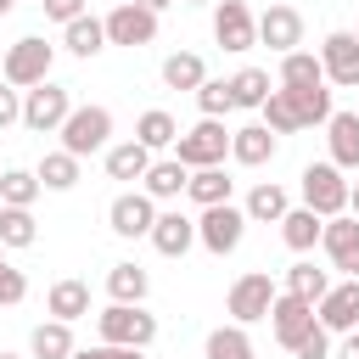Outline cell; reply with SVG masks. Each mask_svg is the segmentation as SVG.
I'll list each match as a JSON object with an SVG mask.
<instances>
[{
  "mask_svg": "<svg viewBox=\"0 0 359 359\" xmlns=\"http://www.w3.org/2000/svg\"><path fill=\"white\" fill-rule=\"evenodd\" d=\"M146 292H151V275L140 264H112L107 269V297L112 303H146Z\"/></svg>",
  "mask_w": 359,
  "mask_h": 359,
  "instance_id": "29",
  "label": "cell"
},
{
  "mask_svg": "<svg viewBox=\"0 0 359 359\" xmlns=\"http://www.w3.org/2000/svg\"><path fill=\"white\" fill-rule=\"evenodd\" d=\"M146 168H151V151H146L140 140L107 146V174H112V180H146Z\"/></svg>",
  "mask_w": 359,
  "mask_h": 359,
  "instance_id": "32",
  "label": "cell"
},
{
  "mask_svg": "<svg viewBox=\"0 0 359 359\" xmlns=\"http://www.w3.org/2000/svg\"><path fill=\"white\" fill-rule=\"evenodd\" d=\"M286 353H292V359H331V331H320V320H314Z\"/></svg>",
  "mask_w": 359,
  "mask_h": 359,
  "instance_id": "41",
  "label": "cell"
},
{
  "mask_svg": "<svg viewBox=\"0 0 359 359\" xmlns=\"http://www.w3.org/2000/svg\"><path fill=\"white\" fill-rule=\"evenodd\" d=\"M348 213L359 219V185H348Z\"/></svg>",
  "mask_w": 359,
  "mask_h": 359,
  "instance_id": "48",
  "label": "cell"
},
{
  "mask_svg": "<svg viewBox=\"0 0 359 359\" xmlns=\"http://www.w3.org/2000/svg\"><path fill=\"white\" fill-rule=\"evenodd\" d=\"M56 135H62V151H73V157L84 163L90 151H107V146H112V112H107V107H73Z\"/></svg>",
  "mask_w": 359,
  "mask_h": 359,
  "instance_id": "4",
  "label": "cell"
},
{
  "mask_svg": "<svg viewBox=\"0 0 359 359\" xmlns=\"http://www.w3.org/2000/svg\"><path fill=\"white\" fill-rule=\"evenodd\" d=\"M11 6H17V0H0V17H6V11H11Z\"/></svg>",
  "mask_w": 359,
  "mask_h": 359,
  "instance_id": "49",
  "label": "cell"
},
{
  "mask_svg": "<svg viewBox=\"0 0 359 359\" xmlns=\"http://www.w3.org/2000/svg\"><path fill=\"white\" fill-rule=\"evenodd\" d=\"M275 90H280V84H275ZM286 101L297 107L303 129H309V123H325V118H331V90H325V84H314V90H286Z\"/></svg>",
  "mask_w": 359,
  "mask_h": 359,
  "instance_id": "39",
  "label": "cell"
},
{
  "mask_svg": "<svg viewBox=\"0 0 359 359\" xmlns=\"http://www.w3.org/2000/svg\"><path fill=\"white\" fill-rule=\"evenodd\" d=\"M269 90H275V84H269L264 67H241V73H230V101H236V107H252V112H258Z\"/></svg>",
  "mask_w": 359,
  "mask_h": 359,
  "instance_id": "36",
  "label": "cell"
},
{
  "mask_svg": "<svg viewBox=\"0 0 359 359\" xmlns=\"http://www.w3.org/2000/svg\"><path fill=\"white\" fill-rule=\"evenodd\" d=\"M50 62H56V45H45L39 34H22V39L6 50L0 79H6L11 90H34V84H45V79H50Z\"/></svg>",
  "mask_w": 359,
  "mask_h": 359,
  "instance_id": "3",
  "label": "cell"
},
{
  "mask_svg": "<svg viewBox=\"0 0 359 359\" xmlns=\"http://www.w3.org/2000/svg\"><path fill=\"white\" fill-rule=\"evenodd\" d=\"M258 112H264V129H269L275 140H280V135H297V129H303V118H297V107L286 101V90H269Z\"/></svg>",
  "mask_w": 359,
  "mask_h": 359,
  "instance_id": "37",
  "label": "cell"
},
{
  "mask_svg": "<svg viewBox=\"0 0 359 359\" xmlns=\"http://www.w3.org/2000/svg\"><path fill=\"white\" fill-rule=\"evenodd\" d=\"M107 224H112L118 241H140V236H151V224H157V202H151L146 191H118L112 208H107Z\"/></svg>",
  "mask_w": 359,
  "mask_h": 359,
  "instance_id": "10",
  "label": "cell"
},
{
  "mask_svg": "<svg viewBox=\"0 0 359 359\" xmlns=\"http://www.w3.org/2000/svg\"><path fill=\"white\" fill-rule=\"evenodd\" d=\"M196 107H202V118H224L236 101H230V79H202L196 84Z\"/></svg>",
  "mask_w": 359,
  "mask_h": 359,
  "instance_id": "40",
  "label": "cell"
},
{
  "mask_svg": "<svg viewBox=\"0 0 359 359\" xmlns=\"http://www.w3.org/2000/svg\"><path fill=\"white\" fill-rule=\"evenodd\" d=\"M275 151H280V140H275L264 123H241V129H230V157H236L241 168H264Z\"/></svg>",
  "mask_w": 359,
  "mask_h": 359,
  "instance_id": "18",
  "label": "cell"
},
{
  "mask_svg": "<svg viewBox=\"0 0 359 359\" xmlns=\"http://www.w3.org/2000/svg\"><path fill=\"white\" fill-rule=\"evenodd\" d=\"M11 123H22V90H11V84L0 79V135H6Z\"/></svg>",
  "mask_w": 359,
  "mask_h": 359,
  "instance_id": "43",
  "label": "cell"
},
{
  "mask_svg": "<svg viewBox=\"0 0 359 359\" xmlns=\"http://www.w3.org/2000/svg\"><path fill=\"white\" fill-rule=\"evenodd\" d=\"M34 180H39V191H73V185H79V157L56 146V151H45V157H39Z\"/></svg>",
  "mask_w": 359,
  "mask_h": 359,
  "instance_id": "28",
  "label": "cell"
},
{
  "mask_svg": "<svg viewBox=\"0 0 359 359\" xmlns=\"http://www.w3.org/2000/svg\"><path fill=\"white\" fill-rule=\"evenodd\" d=\"M230 191H236V180L224 168H191V180H185V196L196 208H219V202H230Z\"/></svg>",
  "mask_w": 359,
  "mask_h": 359,
  "instance_id": "26",
  "label": "cell"
},
{
  "mask_svg": "<svg viewBox=\"0 0 359 359\" xmlns=\"http://www.w3.org/2000/svg\"><path fill=\"white\" fill-rule=\"evenodd\" d=\"M269 303H275V280H269L264 269H247V275L230 286L224 314H230V325H252V320H269Z\"/></svg>",
  "mask_w": 359,
  "mask_h": 359,
  "instance_id": "8",
  "label": "cell"
},
{
  "mask_svg": "<svg viewBox=\"0 0 359 359\" xmlns=\"http://www.w3.org/2000/svg\"><path fill=\"white\" fill-rule=\"evenodd\" d=\"M258 45H269L275 56L303 50V11H297V6H286V0H275V6L258 17Z\"/></svg>",
  "mask_w": 359,
  "mask_h": 359,
  "instance_id": "14",
  "label": "cell"
},
{
  "mask_svg": "<svg viewBox=\"0 0 359 359\" xmlns=\"http://www.w3.org/2000/svg\"><path fill=\"white\" fill-rule=\"evenodd\" d=\"M303 208H314L320 219L348 213V180H342L337 163H309L303 168Z\"/></svg>",
  "mask_w": 359,
  "mask_h": 359,
  "instance_id": "6",
  "label": "cell"
},
{
  "mask_svg": "<svg viewBox=\"0 0 359 359\" xmlns=\"http://www.w3.org/2000/svg\"><path fill=\"white\" fill-rule=\"evenodd\" d=\"M331 359H359V331H348V337H342V348H337Z\"/></svg>",
  "mask_w": 359,
  "mask_h": 359,
  "instance_id": "46",
  "label": "cell"
},
{
  "mask_svg": "<svg viewBox=\"0 0 359 359\" xmlns=\"http://www.w3.org/2000/svg\"><path fill=\"white\" fill-rule=\"evenodd\" d=\"M309 325H314V303H303V297H292V292H275V303H269V331H275V342L292 348Z\"/></svg>",
  "mask_w": 359,
  "mask_h": 359,
  "instance_id": "17",
  "label": "cell"
},
{
  "mask_svg": "<svg viewBox=\"0 0 359 359\" xmlns=\"http://www.w3.org/2000/svg\"><path fill=\"white\" fill-rule=\"evenodd\" d=\"M202 359H258V353H252V337H247V325H219V331H208V348H202Z\"/></svg>",
  "mask_w": 359,
  "mask_h": 359,
  "instance_id": "35",
  "label": "cell"
},
{
  "mask_svg": "<svg viewBox=\"0 0 359 359\" xmlns=\"http://www.w3.org/2000/svg\"><path fill=\"white\" fill-rule=\"evenodd\" d=\"M135 140L157 157V151H168V146L180 140V123H174L163 107H151V112H140V118H135Z\"/></svg>",
  "mask_w": 359,
  "mask_h": 359,
  "instance_id": "27",
  "label": "cell"
},
{
  "mask_svg": "<svg viewBox=\"0 0 359 359\" xmlns=\"http://www.w3.org/2000/svg\"><path fill=\"white\" fill-rule=\"evenodd\" d=\"M62 45H67L79 62L101 56V50H107V28H101V17H90V11H84V17H73V22L62 28Z\"/></svg>",
  "mask_w": 359,
  "mask_h": 359,
  "instance_id": "25",
  "label": "cell"
},
{
  "mask_svg": "<svg viewBox=\"0 0 359 359\" xmlns=\"http://www.w3.org/2000/svg\"><path fill=\"white\" fill-rule=\"evenodd\" d=\"M67 112H73V95H67V84L45 79V84L22 90V129H34V135H56V129L67 123Z\"/></svg>",
  "mask_w": 359,
  "mask_h": 359,
  "instance_id": "5",
  "label": "cell"
},
{
  "mask_svg": "<svg viewBox=\"0 0 359 359\" xmlns=\"http://www.w3.org/2000/svg\"><path fill=\"white\" fill-rule=\"evenodd\" d=\"M286 208H292V196H286V185H275V180H258V185L247 191V202H241L247 224H280Z\"/></svg>",
  "mask_w": 359,
  "mask_h": 359,
  "instance_id": "20",
  "label": "cell"
},
{
  "mask_svg": "<svg viewBox=\"0 0 359 359\" xmlns=\"http://www.w3.org/2000/svg\"><path fill=\"white\" fill-rule=\"evenodd\" d=\"M314 320H320V331H331V337H348V331H359V280H342V286H331V292L314 303Z\"/></svg>",
  "mask_w": 359,
  "mask_h": 359,
  "instance_id": "15",
  "label": "cell"
},
{
  "mask_svg": "<svg viewBox=\"0 0 359 359\" xmlns=\"http://www.w3.org/2000/svg\"><path fill=\"white\" fill-rule=\"evenodd\" d=\"M286 292H292V297H303V303H320V297L331 292V275H325V269H314V258H297V264L286 269Z\"/></svg>",
  "mask_w": 359,
  "mask_h": 359,
  "instance_id": "34",
  "label": "cell"
},
{
  "mask_svg": "<svg viewBox=\"0 0 359 359\" xmlns=\"http://www.w3.org/2000/svg\"><path fill=\"white\" fill-rule=\"evenodd\" d=\"M241 236H247V213H241L236 202H219V208H202V213H196V241H202L213 258L236 252Z\"/></svg>",
  "mask_w": 359,
  "mask_h": 359,
  "instance_id": "7",
  "label": "cell"
},
{
  "mask_svg": "<svg viewBox=\"0 0 359 359\" xmlns=\"http://www.w3.org/2000/svg\"><path fill=\"white\" fill-rule=\"evenodd\" d=\"M73 359H146L140 348H107V342H95V348H73Z\"/></svg>",
  "mask_w": 359,
  "mask_h": 359,
  "instance_id": "45",
  "label": "cell"
},
{
  "mask_svg": "<svg viewBox=\"0 0 359 359\" xmlns=\"http://www.w3.org/2000/svg\"><path fill=\"white\" fill-rule=\"evenodd\" d=\"M213 39L236 56L258 45V17L247 11V0H213Z\"/></svg>",
  "mask_w": 359,
  "mask_h": 359,
  "instance_id": "12",
  "label": "cell"
},
{
  "mask_svg": "<svg viewBox=\"0 0 359 359\" xmlns=\"http://www.w3.org/2000/svg\"><path fill=\"white\" fill-rule=\"evenodd\" d=\"M39 241V224H34V208H0V247L6 252H22Z\"/></svg>",
  "mask_w": 359,
  "mask_h": 359,
  "instance_id": "33",
  "label": "cell"
},
{
  "mask_svg": "<svg viewBox=\"0 0 359 359\" xmlns=\"http://www.w3.org/2000/svg\"><path fill=\"white\" fill-rule=\"evenodd\" d=\"M0 258H6V247H0Z\"/></svg>",
  "mask_w": 359,
  "mask_h": 359,
  "instance_id": "53",
  "label": "cell"
},
{
  "mask_svg": "<svg viewBox=\"0 0 359 359\" xmlns=\"http://www.w3.org/2000/svg\"><path fill=\"white\" fill-rule=\"evenodd\" d=\"M320 247H325L331 269H342L348 280H359V219H353V213H337V219H325V230H320Z\"/></svg>",
  "mask_w": 359,
  "mask_h": 359,
  "instance_id": "13",
  "label": "cell"
},
{
  "mask_svg": "<svg viewBox=\"0 0 359 359\" xmlns=\"http://www.w3.org/2000/svg\"><path fill=\"white\" fill-rule=\"evenodd\" d=\"M34 196H39L34 168H6L0 174V208H34Z\"/></svg>",
  "mask_w": 359,
  "mask_h": 359,
  "instance_id": "38",
  "label": "cell"
},
{
  "mask_svg": "<svg viewBox=\"0 0 359 359\" xmlns=\"http://www.w3.org/2000/svg\"><path fill=\"white\" fill-rule=\"evenodd\" d=\"M0 359H22V353H0Z\"/></svg>",
  "mask_w": 359,
  "mask_h": 359,
  "instance_id": "51",
  "label": "cell"
},
{
  "mask_svg": "<svg viewBox=\"0 0 359 359\" xmlns=\"http://www.w3.org/2000/svg\"><path fill=\"white\" fill-rule=\"evenodd\" d=\"M320 73H325V84H337V90H359V39H353L348 28H331V34L320 39Z\"/></svg>",
  "mask_w": 359,
  "mask_h": 359,
  "instance_id": "9",
  "label": "cell"
},
{
  "mask_svg": "<svg viewBox=\"0 0 359 359\" xmlns=\"http://www.w3.org/2000/svg\"><path fill=\"white\" fill-rule=\"evenodd\" d=\"M95 337L107 348H151L157 342V314H146V303H107L95 314Z\"/></svg>",
  "mask_w": 359,
  "mask_h": 359,
  "instance_id": "1",
  "label": "cell"
},
{
  "mask_svg": "<svg viewBox=\"0 0 359 359\" xmlns=\"http://www.w3.org/2000/svg\"><path fill=\"white\" fill-rule=\"evenodd\" d=\"M320 230H325V219L314 208H286V219H280V241L292 252H314L320 247Z\"/></svg>",
  "mask_w": 359,
  "mask_h": 359,
  "instance_id": "23",
  "label": "cell"
},
{
  "mask_svg": "<svg viewBox=\"0 0 359 359\" xmlns=\"http://www.w3.org/2000/svg\"><path fill=\"white\" fill-rule=\"evenodd\" d=\"M101 28H107V45H151L157 39V11H146V6H135V0H123V6H112L107 17H101Z\"/></svg>",
  "mask_w": 359,
  "mask_h": 359,
  "instance_id": "11",
  "label": "cell"
},
{
  "mask_svg": "<svg viewBox=\"0 0 359 359\" xmlns=\"http://www.w3.org/2000/svg\"><path fill=\"white\" fill-rule=\"evenodd\" d=\"M28 353L34 359H73V325L67 320H39L28 331Z\"/></svg>",
  "mask_w": 359,
  "mask_h": 359,
  "instance_id": "24",
  "label": "cell"
},
{
  "mask_svg": "<svg viewBox=\"0 0 359 359\" xmlns=\"http://www.w3.org/2000/svg\"><path fill=\"white\" fill-rule=\"evenodd\" d=\"M185 180H191V168H185V163H174V157H151V168H146V180H140V191H146L151 202H174V196H185Z\"/></svg>",
  "mask_w": 359,
  "mask_h": 359,
  "instance_id": "21",
  "label": "cell"
},
{
  "mask_svg": "<svg viewBox=\"0 0 359 359\" xmlns=\"http://www.w3.org/2000/svg\"><path fill=\"white\" fill-rule=\"evenodd\" d=\"M135 6H146V11H168L174 0H135Z\"/></svg>",
  "mask_w": 359,
  "mask_h": 359,
  "instance_id": "47",
  "label": "cell"
},
{
  "mask_svg": "<svg viewBox=\"0 0 359 359\" xmlns=\"http://www.w3.org/2000/svg\"><path fill=\"white\" fill-rule=\"evenodd\" d=\"M163 258H185L191 247H196V219L191 213H180V208H168V213H157V224H151V236H146Z\"/></svg>",
  "mask_w": 359,
  "mask_h": 359,
  "instance_id": "16",
  "label": "cell"
},
{
  "mask_svg": "<svg viewBox=\"0 0 359 359\" xmlns=\"http://www.w3.org/2000/svg\"><path fill=\"white\" fill-rule=\"evenodd\" d=\"M180 6H213V0H180Z\"/></svg>",
  "mask_w": 359,
  "mask_h": 359,
  "instance_id": "50",
  "label": "cell"
},
{
  "mask_svg": "<svg viewBox=\"0 0 359 359\" xmlns=\"http://www.w3.org/2000/svg\"><path fill=\"white\" fill-rule=\"evenodd\" d=\"M314 84H325L320 56L314 50H286L280 56V90H314Z\"/></svg>",
  "mask_w": 359,
  "mask_h": 359,
  "instance_id": "31",
  "label": "cell"
},
{
  "mask_svg": "<svg viewBox=\"0 0 359 359\" xmlns=\"http://www.w3.org/2000/svg\"><path fill=\"white\" fill-rule=\"evenodd\" d=\"M348 34H353V39H359V28H348Z\"/></svg>",
  "mask_w": 359,
  "mask_h": 359,
  "instance_id": "52",
  "label": "cell"
},
{
  "mask_svg": "<svg viewBox=\"0 0 359 359\" xmlns=\"http://www.w3.org/2000/svg\"><path fill=\"white\" fill-rule=\"evenodd\" d=\"M39 6H45V17H50V22H62V28H67L73 17H84V11H90V0H39Z\"/></svg>",
  "mask_w": 359,
  "mask_h": 359,
  "instance_id": "44",
  "label": "cell"
},
{
  "mask_svg": "<svg viewBox=\"0 0 359 359\" xmlns=\"http://www.w3.org/2000/svg\"><path fill=\"white\" fill-rule=\"evenodd\" d=\"M45 314H50V320H67V325H73V320H84V314H90V286H84V280H73V275H67V280H56V286L45 292Z\"/></svg>",
  "mask_w": 359,
  "mask_h": 359,
  "instance_id": "22",
  "label": "cell"
},
{
  "mask_svg": "<svg viewBox=\"0 0 359 359\" xmlns=\"http://www.w3.org/2000/svg\"><path fill=\"white\" fill-rule=\"evenodd\" d=\"M202 79H208V62H202L196 50H174V56H163V84H168V90H191V95H196Z\"/></svg>",
  "mask_w": 359,
  "mask_h": 359,
  "instance_id": "30",
  "label": "cell"
},
{
  "mask_svg": "<svg viewBox=\"0 0 359 359\" xmlns=\"http://www.w3.org/2000/svg\"><path fill=\"white\" fill-rule=\"evenodd\" d=\"M22 297H28V275L0 258V309H11V303H22Z\"/></svg>",
  "mask_w": 359,
  "mask_h": 359,
  "instance_id": "42",
  "label": "cell"
},
{
  "mask_svg": "<svg viewBox=\"0 0 359 359\" xmlns=\"http://www.w3.org/2000/svg\"><path fill=\"white\" fill-rule=\"evenodd\" d=\"M224 151H230L224 118H196V129H180L174 140V163L185 168H224Z\"/></svg>",
  "mask_w": 359,
  "mask_h": 359,
  "instance_id": "2",
  "label": "cell"
},
{
  "mask_svg": "<svg viewBox=\"0 0 359 359\" xmlns=\"http://www.w3.org/2000/svg\"><path fill=\"white\" fill-rule=\"evenodd\" d=\"M325 140H331V157L325 163H337L342 174L359 168V112H331L325 118Z\"/></svg>",
  "mask_w": 359,
  "mask_h": 359,
  "instance_id": "19",
  "label": "cell"
}]
</instances>
